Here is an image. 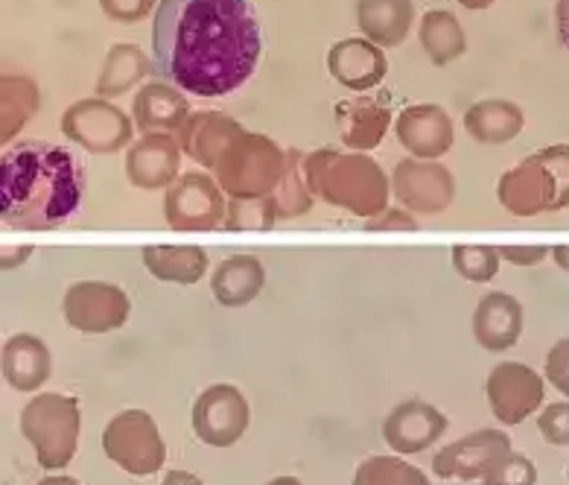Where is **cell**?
Listing matches in <instances>:
<instances>
[{"mask_svg":"<svg viewBox=\"0 0 569 485\" xmlns=\"http://www.w3.org/2000/svg\"><path fill=\"white\" fill-rule=\"evenodd\" d=\"M260 24L249 0H161L152 65L161 79L199 97H226L260 62Z\"/></svg>","mask_w":569,"mask_h":485,"instance_id":"1","label":"cell"},{"mask_svg":"<svg viewBox=\"0 0 569 485\" xmlns=\"http://www.w3.org/2000/svg\"><path fill=\"white\" fill-rule=\"evenodd\" d=\"M86 196L79 158L44 141L3 149L0 161V217L16 231H50L77 214Z\"/></svg>","mask_w":569,"mask_h":485,"instance_id":"2","label":"cell"},{"mask_svg":"<svg viewBox=\"0 0 569 485\" xmlns=\"http://www.w3.org/2000/svg\"><path fill=\"white\" fill-rule=\"evenodd\" d=\"M305 176L312 196L333 208L351 211L353 217H380L389 205V179L366 152H339L325 147L305 158Z\"/></svg>","mask_w":569,"mask_h":485,"instance_id":"3","label":"cell"},{"mask_svg":"<svg viewBox=\"0 0 569 485\" xmlns=\"http://www.w3.org/2000/svg\"><path fill=\"white\" fill-rule=\"evenodd\" d=\"M497 199L515 217H538L569 208V143L538 149L508 170L497 185Z\"/></svg>","mask_w":569,"mask_h":485,"instance_id":"4","label":"cell"},{"mask_svg":"<svg viewBox=\"0 0 569 485\" xmlns=\"http://www.w3.org/2000/svg\"><path fill=\"white\" fill-rule=\"evenodd\" d=\"M287 170V152L272 138L242 129L226 156L219 158L217 181L231 199H260L272 196Z\"/></svg>","mask_w":569,"mask_h":485,"instance_id":"5","label":"cell"},{"mask_svg":"<svg viewBox=\"0 0 569 485\" xmlns=\"http://www.w3.org/2000/svg\"><path fill=\"white\" fill-rule=\"evenodd\" d=\"M79 404L71 395L44 392L32 398L21 413V433L36 451L44 471H62L71 465L79 442Z\"/></svg>","mask_w":569,"mask_h":485,"instance_id":"6","label":"cell"},{"mask_svg":"<svg viewBox=\"0 0 569 485\" xmlns=\"http://www.w3.org/2000/svg\"><path fill=\"white\" fill-rule=\"evenodd\" d=\"M102 451L132 477H149L164 468L167 462V445L158 433L156 418L143 409L114 415L102 430Z\"/></svg>","mask_w":569,"mask_h":485,"instance_id":"7","label":"cell"},{"mask_svg":"<svg viewBox=\"0 0 569 485\" xmlns=\"http://www.w3.org/2000/svg\"><path fill=\"white\" fill-rule=\"evenodd\" d=\"M62 132L77 147L106 156L118 152L132 141V120L109 102L106 97L97 100H77L62 115Z\"/></svg>","mask_w":569,"mask_h":485,"instance_id":"8","label":"cell"},{"mask_svg":"<svg viewBox=\"0 0 569 485\" xmlns=\"http://www.w3.org/2000/svg\"><path fill=\"white\" fill-rule=\"evenodd\" d=\"M226 214L222 188L204 172H184L167 188L164 217L176 231H213L226 226Z\"/></svg>","mask_w":569,"mask_h":485,"instance_id":"9","label":"cell"},{"mask_svg":"<svg viewBox=\"0 0 569 485\" xmlns=\"http://www.w3.org/2000/svg\"><path fill=\"white\" fill-rule=\"evenodd\" d=\"M251 409L242 392L231 384L204 389L193 404V433L211 447H231L249 430Z\"/></svg>","mask_w":569,"mask_h":485,"instance_id":"10","label":"cell"},{"mask_svg":"<svg viewBox=\"0 0 569 485\" xmlns=\"http://www.w3.org/2000/svg\"><path fill=\"white\" fill-rule=\"evenodd\" d=\"M62 314L82 334H109L123 328L132 305L120 287L106 281H79L64 293Z\"/></svg>","mask_w":569,"mask_h":485,"instance_id":"11","label":"cell"},{"mask_svg":"<svg viewBox=\"0 0 569 485\" xmlns=\"http://www.w3.org/2000/svg\"><path fill=\"white\" fill-rule=\"evenodd\" d=\"M391 194L403 208L415 214H441L456 196V181L445 165L403 158L391 172Z\"/></svg>","mask_w":569,"mask_h":485,"instance_id":"12","label":"cell"},{"mask_svg":"<svg viewBox=\"0 0 569 485\" xmlns=\"http://www.w3.org/2000/svg\"><path fill=\"white\" fill-rule=\"evenodd\" d=\"M488 404L497 422L506 427L522 424L531 413L543 407V377L522 363H499L488 375Z\"/></svg>","mask_w":569,"mask_h":485,"instance_id":"13","label":"cell"},{"mask_svg":"<svg viewBox=\"0 0 569 485\" xmlns=\"http://www.w3.org/2000/svg\"><path fill=\"white\" fill-rule=\"evenodd\" d=\"M511 454V436L506 430H476L447 445L432 459V471L441 479H485L502 456Z\"/></svg>","mask_w":569,"mask_h":485,"instance_id":"14","label":"cell"},{"mask_svg":"<svg viewBox=\"0 0 569 485\" xmlns=\"http://www.w3.org/2000/svg\"><path fill=\"white\" fill-rule=\"evenodd\" d=\"M447 415L427 400H403L382 422V438L395 454H421L445 436Z\"/></svg>","mask_w":569,"mask_h":485,"instance_id":"15","label":"cell"},{"mask_svg":"<svg viewBox=\"0 0 569 485\" xmlns=\"http://www.w3.org/2000/svg\"><path fill=\"white\" fill-rule=\"evenodd\" d=\"M179 161L181 143L172 141L170 135H143L126 152V179L141 190L170 188L179 179Z\"/></svg>","mask_w":569,"mask_h":485,"instance_id":"16","label":"cell"},{"mask_svg":"<svg viewBox=\"0 0 569 485\" xmlns=\"http://www.w3.org/2000/svg\"><path fill=\"white\" fill-rule=\"evenodd\" d=\"M395 132L398 141L423 161H436L452 149V120L436 102H421L400 111Z\"/></svg>","mask_w":569,"mask_h":485,"instance_id":"17","label":"cell"},{"mask_svg":"<svg viewBox=\"0 0 569 485\" xmlns=\"http://www.w3.org/2000/svg\"><path fill=\"white\" fill-rule=\"evenodd\" d=\"M328 71L336 82H342L351 91H368L386 79L389 62L375 41L368 39H342L336 41L328 53Z\"/></svg>","mask_w":569,"mask_h":485,"instance_id":"18","label":"cell"},{"mask_svg":"<svg viewBox=\"0 0 569 485\" xmlns=\"http://www.w3.org/2000/svg\"><path fill=\"white\" fill-rule=\"evenodd\" d=\"M240 132L242 126L219 111H196L188 123L181 126L179 143L184 156L193 158L196 165H202L204 170H217L219 158L226 156V149Z\"/></svg>","mask_w":569,"mask_h":485,"instance_id":"19","label":"cell"},{"mask_svg":"<svg viewBox=\"0 0 569 485\" xmlns=\"http://www.w3.org/2000/svg\"><path fill=\"white\" fill-rule=\"evenodd\" d=\"M522 334V305L508 293H488L473 314V337L485 352H508Z\"/></svg>","mask_w":569,"mask_h":485,"instance_id":"20","label":"cell"},{"mask_svg":"<svg viewBox=\"0 0 569 485\" xmlns=\"http://www.w3.org/2000/svg\"><path fill=\"white\" fill-rule=\"evenodd\" d=\"M336 123L342 132V143L348 149H375L389 132L391 111L377 97H357V100L336 102Z\"/></svg>","mask_w":569,"mask_h":485,"instance_id":"21","label":"cell"},{"mask_svg":"<svg viewBox=\"0 0 569 485\" xmlns=\"http://www.w3.org/2000/svg\"><path fill=\"white\" fill-rule=\"evenodd\" d=\"M134 126L141 132H181L190 118V102L170 82H149L134 97Z\"/></svg>","mask_w":569,"mask_h":485,"instance_id":"22","label":"cell"},{"mask_svg":"<svg viewBox=\"0 0 569 485\" xmlns=\"http://www.w3.org/2000/svg\"><path fill=\"white\" fill-rule=\"evenodd\" d=\"M3 377L16 392H36L41 384H48L53 372V357L48 345L32 334H16L3 345Z\"/></svg>","mask_w":569,"mask_h":485,"instance_id":"23","label":"cell"},{"mask_svg":"<svg viewBox=\"0 0 569 485\" xmlns=\"http://www.w3.org/2000/svg\"><path fill=\"white\" fill-rule=\"evenodd\" d=\"M359 30L377 48H398L412 30V0H357Z\"/></svg>","mask_w":569,"mask_h":485,"instance_id":"24","label":"cell"},{"mask_svg":"<svg viewBox=\"0 0 569 485\" xmlns=\"http://www.w3.org/2000/svg\"><path fill=\"white\" fill-rule=\"evenodd\" d=\"M263 284V264L254 255H231L213 273L211 290L222 307H242L260 296Z\"/></svg>","mask_w":569,"mask_h":485,"instance_id":"25","label":"cell"},{"mask_svg":"<svg viewBox=\"0 0 569 485\" xmlns=\"http://www.w3.org/2000/svg\"><path fill=\"white\" fill-rule=\"evenodd\" d=\"M522 109L511 100H482L465 111V129L473 141L499 147L522 132Z\"/></svg>","mask_w":569,"mask_h":485,"instance_id":"26","label":"cell"},{"mask_svg":"<svg viewBox=\"0 0 569 485\" xmlns=\"http://www.w3.org/2000/svg\"><path fill=\"white\" fill-rule=\"evenodd\" d=\"M141 258L147 273L167 284L190 287L208 273V251L202 246H147Z\"/></svg>","mask_w":569,"mask_h":485,"instance_id":"27","label":"cell"},{"mask_svg":"<svg viewBox=\"0 0 569 485\" xmlns=\"http://www.w3.org/2000/svg\"><path fill=\"white\" fill-rule=\"evenodd\" d=\"M421 44L427 50L429 62L438 65V68L456 62L468 50V39H465L459 18L447 12V9H432V12L423 16Z\"/></svg>","mask_w":569,"mask_h":485,"instance_id":"28","label":"cell"},{"mask_svg":"<svg viewBox=\"0 0 569 485\" xmlns=\"http://www.w3.org/2000/svg\"><path fill=\"white\" fill-rule=\"evenodd\" d=\"M149 68H152V62L138 44H114L106 56L102 73L97 79V91H100V97H109V100L126 95L134 82H141L147 77Z\"/></svg>","mask_w":569,"mask_h":485,"instance_id":"29","label":"cell"},{"mask_svg":"<svg viewBox=\"0 0 569 485\" xmlns=\"http://www.w3.org/2000/svg\"><path fill=\"white\" fill-rule=\"evenodd\" d=\"M305 158L307 156L301 149H287V170H283L281 185L272 194L278 217H301L312 208V190L305 176Z\"/></svg>","mask_w":569,"mask_h":485,"instance_id":"30","label":"cell"},{"mask_svg":"<svg viewBox=\"0 0 569 485\" xmlns=\"http://www.w3.org/2000/svg\"><path fill=\"white\" fill-rule=\"evenodd\" d=\"M353 485H429V477L400 456H368L357 468Z\"/></svg>","mask_w":569,"mask_h":485,"instance_id":"31","label":"cell"},{"mask_svg":"<svg viewBox=\"0 0 569 485\" xmlns=\"http://www.w3.org/2000/svg\"><path fill=\"white\" fill-rule=\"evenodd\" d=\"M278 219L272 196L260 199H231L226 214V228L231 231H269Z\"/></svg>","mask_w":569,"mask_h":485,"instance_id":"32","label":"cell"},{"mask_svg":"<svg viewBox=\"0 0 569 485\" xmlns=\"http://www.w3.org/2000/svg\"><path fill=\"white\" fill-rule=\"evenodd\" d=\"M452 267L468 281L488 284L499 273V249H493V246H456Z\"/></svg>","mask_w":569,"mask_h":485,"instance_id":"33","label":"cell"},{"mask_svg":"<svg viewBox=\"0 0 569 485\" xmlns=\"http://www.w3.org/2000/svg\"><path fill=\"white\" fill-rule=\"evenodd\" d=\"M485 485H538V465L522 454L502 456L485 477Z\"/></svg>","mask_w":569,"mask_h":485,"instance_id":"34","label":"cell"},{"mask_svg":"<svg viewBox=\"0 0 569 485\" xmlns=\"http://www.w3.org/2000/svg\"><path fill=\"white\" fill-rule=\"evenodd\" d=\"M538 430L546 445L569 447V400L552 404L538 415Z\"/></svg>","mask_w":569,"mask_h":485,"instance_id":"35","label":"cell"},{"mask_svg":"<svg viewBox=\"0 0 569 485\" xmlns=\"http://www.w3.org/2000/svg\"><path fill=\"white\" fill-rule=\"evenodd\" d=\"M546 377L555 389L569 398V337L558 339L546 354Z\"/></svg>","mask_w":569,"mask_h":485,"instance_id":"36","label":"cell"},{"mask_svg":"<svg viewBox=\"0 0 569 485\" xmlns=\"http://www.w3.org/2000/svg\"><path fill=\"white\" fill-rule=\"evenodd\" d=\"M102 12L120 24H138L152 12L156 0H100Z\"/></svg>","mask_w":569,"mask_h":485,"instance_id":"37","label":"cell"},{"mask_svg":"<svg viewBox=\"0 0 569 485\" xmlns=\"http://www.w3.org/2000/svg\"><path fill=\"white\" fill-rule=\"evenodd\" d=\"M546 255H552V249L546 246H499V258H506L515 267H538Z\"/></svg>","mask_w":569,"mask_h":485,"instance_id":"38","label":"cell"},{"mask_svg":"<svg viewBox=\"0 0 569 485\" xmlns=\"http://www.w3.org/2000/svg\"><path fill=\"white\" fill-rule=\"evenodd\" d=\"M389 228L415 231V228H418V222H415V219L403 211H382L380 219H371V222H368V231H389Z\"/></svg>","mask_w":569,"mask_h":485,"instance_id":"39","label":"cell"},{"mask_svg":"<svg viewBox=\"0 0 569 485\" xmlns=\"http://www.w3.org/2000/svg\"><path fill=\"white\" fill-rule=\"evenodd\" d=\"M555 24H558V36H561L563 48L569 50V0L555 3Z\"/></svg>","mask_w":569,"mask_h":485,"instance_id":"40","label":"cell"},{"mask_svg":"<svg viewBox=\"0 0 569 485\" xmlns=\"http://www.w3.org/2000/svg\"><path fill=\"white\" fill-rule=\"evenodd\" d=\"M164 485H204L202 479L193 477L190 471H170L164 477Z\"/></svg>","mask_w":569,"mask_h":485,"instance_id":"41","label":"cell"},{"mask_svg":"<svg viewBox=\"0 0 569 485\" xmlns=\"http://www.w3.org/2000/svg\"><path fill=\"white\" fill-rule=\"evenodd\" d=\"M30 255H32V249H27V246H24V249H18V251H16V258H12V251L3 249V269L21 267V264H24V260L30 258Z\"/></svg>","mask_w":569,"mask_h":485,"instance_id":"42","label":"cell"},{"mask_svg":"<svg viewBox=\"0 0 569 485\" xmlns=\"http://www.w3.org/2000/svg\"><path fill=\"white\" fill-rule=\"evenodd\" d=\"M552 258H555V264L563 269V273H569V246H555Z\"/></svg>","mask_w":569,"mask_h":485,"instance_id":"43","label":"cell"},{"mask_svg":"<svg viewBox=\"0 0 569 485\" xmlns=\"http://www.w3.org/2000/svg\"><path fill=\"white\" fill-rule=\"evenodd\" d=\"M459 3L465 9H473V12H476V9H488V7H491L493 0H459Z\"/></svg>","mask_w":569,"mask_h":485,"instance_id":"44","label":"cell"},{"mask_svg":"<svg viewBox=\"0 0 569 485\" xmlns=\"http://www.w3.org/2000/svg\"><path fill=\"white\" fill-rule=\"evenodd\" d=\"M39 485H79V483L73 477H48V479H41Z\"/></svg>","mask_w":569,"mask_h":485,"instance_id":"45","label":"cell"},{"mask_svg":"<svg viewBox=\"0 0 569 485\" xmlns=\"http://www.w3.org/2000/svg\"><path fill=\"white\" fill-rule=\"evenodd\" d=\"M269 485H305V483H301V479H296V477H278V479H272Z\"/></svg>","mask_w":569,"mask_h":485,"instance_id":"46","label":"cell"},{"mask_svg":"<svg viewBox=\"0 0 569 485\" xmlns=\"http://www.w3.org/2000/svg\"><path fill=\"white\" fill-rule=\"evenodd\" d=\"M567 477H569V465H567Z\"/></svg>","mask_w":569,"mask_h":485,"instance_id":"47","label":"cell"}]
</instances>
